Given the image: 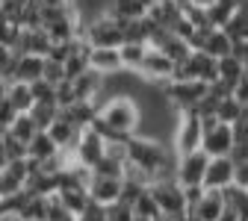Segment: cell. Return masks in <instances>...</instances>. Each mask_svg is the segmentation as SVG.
<instances>
[{
  "mask_svg": "<svg viewBox=\"0 0 248 221\" xmlns=\"http://www.w3.org/2000/svg\"><path fill=\"white\" fill-rule=\"evenodd\" d=\"M0 6H3V0H0Z\"/></svg>",
  "mask_w": 248,
  "mask_h": 221,
  "instance_id": "obj_34",
  "label": "cell"
},
{
  "mask_svg": "<svg viewBox=\"0 0 248 221\" xmlns=\"http://www.w3.org/2000/svg\"><path fill=\"white\" fill-rule=\"evenodd\" d=\"M104 153H107V142H104L95 130H92V127H86V130H80V136H77L71 153H65V156H68L74 165L92 171V168L104 160Z\"/></svg>",
  "mask_w": 248,
  "mask_h": 221,
  "instance_id": "obj_4",
  "label": "cell"
},
{
  "mask_svg": "<svg viewBox=\"0 0 248 221\" xmlns=\"http://www.w3.org/2000/svg\"><path fill=\"white\" fill-rule=\"evenodd\" d=\"M148 53V44H139V42H124L118 47V59H121V71H139L142 59Z\"/></svg>",
  "mask_w": 248,
  "mask_h": 221,
  "instance_id": "obj_23",
  "label": "cell"
},
{
  "mask_svg": "<svg viewBox=\"0 0 248 221\" xmlns=\"http://www.w3.org/2000/svg\"><path fill=\"white\" fill-rule=\"evenodd\" d=\"M45 133H47V139L53 142V147H56L59 153H71V147H74V142H77V136H80V127H74V124L59 112Z\"/></svg>",
  "mask_w": 248,
  "mask_h": 221,
  "instance_id": "obj_14",
  "label": "cell"
},
{
  "mask_svg": "<svg viewBox=\"0 0 248 221\" xmlns=\"http://www.w3.org/2000/svg\"><path fill=\"white\" fill-rule=\"evenodd\" d=\"M219 29L228 36V42H231V44H236V42H248V6H245V3H242V6H236V9H233V15H231Z\"/></svg>",
  "mask_w": 248,
  "mask_h": 221,
  "instance_id": "obj_19",
  "label": "cell"
},
{
  "mask_svg": "<svg viewBox=\"0 0 248 221\" xmlns=\"http://www.w3.org/2000/svg\"><path fill=\"white\" fill-rule=\"evenodd\" d=\"M130 209H133V215L136 218H148V221H154V218H160V209H157V204H154V198L148 195V189L130 204Z\"/></svg>",
  "mask_w": 248,
  "mask_h": 221,
  "instance_id": "obj_27",
  "label": "cell"
},
{
  "mask_svg": "<svg viewBox=\"0 0 248 221\" xmlns=\"http://www.w3.org/2000/svg\"><path fill=\"white\" fill-rule=\"evenodd\" d=\"M204 94H207V86L204 83H195V80H169V83H163V98L177 112L195 109L201 103Z\"/></svg>",
  "mask_w": 248,
  "mask_h": 221,
  "instance_id": "obj_2",
  "label": "cell"
},
{
  "mask_svg": "<svg viewBox=\"0 0 248 221\" xmlns=\"http://www.w3.org/2000/svg\"><path fill=\"white\" fill-rule=\"evenodd\" d=\"M148 195L154 198L160 215H169V218H180L186 215V201H183V189L171 180H151L148 183Z\"/></svg>",
  "mask_w": 248,
  "mask_h": 221,
  "instance_id": "obj_3",
  "label": "cell"
},
{
  "mask_svg": "<svg viewBox=\"0 0 248 221\" xmlns=\"http://www.w3.org/2000/svg\"><path fill=\"white\" fill-rule=\"evenodd\" d=\"M65 9L71 12V18L77 21V27L83 29L86 24L98 21V18H107L109 9H112V0H68Z\"/></svg>",
  "mask_w": 248,
  "mask_h": 221,
  "instance_id": "obj_11",
  "label": "cell"
},
{
  "mask_svg": "<svg viewBox=\"0 0 248 221\" xmlns=\"http://www.w3.org/2000/svg\"><path fill=\"white\" fill-rule=\"evenodd\" d=\"M27 115H30V121L36 124V130H42V133H45L50 124H53V118L59 115V109H56L53 103H33Z\"/></svg>",
  "mask_w": 248,
  "mask_h": 221,
  "instance_id": "obj_26",
  "label": "cell"
},
{
  "mask_svg": "<svg viewBox=\"0 0 248 221\" xmlns=\"http://www.w3.org/2000/svg\"><path fill=\"white\" fill-rule=\"evenodd\" d=\"M201 53H207L210 59H222V56H231V42L222 29H207L201 36V44H198Z\"/></svg>",
  "mask_w": 248,
  "mask_h": 221,
  "instance_id": "obj_20",
  "label": "cell"
},
{
  "mask_svg": "<svg viewBox=\"0 0 248 221\" xmlns=\"http://www.w3.org/2000/svg\"><path fill=\"white\" fill-rule=\"evenodd\" d=\"M89 71H95L101 77H112L121 71V59H118V47H89Z\"/></svg>",
  "mask_w": 248,
  "mask_h": 221,
  "instance_id": "obj_16",
  "label": "cell"
},
{
  "mask_svg": "<svg viewBox=\"0 0 248 221\" xmlns=\"http://www.w3.org/2000/svg\"><path fill=\"white\" fill-rule=\"evenodd\" d=\"M242 80H248V65H242L233 56H222L216 59V83H222L225 88H236Z\"/></svg>",
  "mask_w": 248,
  "mask_h": 221,
  "instance_id": "obj_17",
  "label": "cell"
},
{
  "mask_svg": "<svg viewBox=\"0 0 248 221\" xmlns=\"http://www.w3.org/2000/svg\"><path fill=\"white\" fill-rule=\"evenodd\" d=\"M174 153L183 156V153H195L201 150V136H204V127H201V118L189 109V112H177V121H174Z\"/></svg>",
  "mask_w": 248,
  "mask_h": 221,
  "instance_id": "obj_5",
  "label": "cell"
},
{
  "mask_svg": "<svg viewBox=\"0 0 248 221\" xmlns=\"http://www.w3.org/2000/svg\"><path fill=\"white\" fill-rule=\"evenodd\" d=\"M50 50V39L42 27H21L18 29V39H15V47L12 53H24V56H47Z\"/></svg>",
  "mask_w": 248,
  "mask_h": 221,
  "instance_id": "obj_10",
  "label": "cell"
},
{
  "mask_svg": "<svg viewBox=\"0 0 248 221\" xmlns=\"http://www.w3.org/2000/svg\"><path fill=\"white\" fill-rule=\"evenodd\" d=\"M104 218L107 221H133V209H130V204L115 201V204L104 206Z\"/></svg>",
  "mask_w": 248,
  "mask_h": 221,
  "instance_id": "obj_28",
  "label": "cell"
},
{
  "mask_svg": "<svg viewBox=\"0 0 248 221\" xmlns=\"http://www.w3.org/2000/svg\"><path fill=\"white\" fill-rule=\"evenodd\" d=\"M42 80L47 83V86H59L62 80H65V74H62V65H59V62H53V59H45L42 62Z\"/></svg>",
  "mask_w": 248,
  "mask_h": 221,
  "instance_id": "obj_29",
  "label": "cell"
},
{
  "mask_svg": "<svg viewBox=\"0 0 248 221\" xmlns=\"http://www.w3.org/2000/svg\"><path fill=\"white\" fill-rule=\"evenodd\" d=\"M195 221H219V215L225 212V201H222V192H216V189H204L201 198L186 209Z\"/></svg>",
  "mask_w": 248,
  "mask_h": 221,
  "instance_id": "obj_15",
  "label": "cell"
},
{
  "mask_svg": "<svg viewBox=\"0 0 248 221\" xmlns=\"http://www.w3.org/2000/svg\"><path fill=\"white\" fill-rule=\"evenodd\" d=\"M233 162L228 156H216V160L207 162V171H204V180H201V189H216V192H222V189L233 186Z\"/></svg>",
  "mask_w": 248,
  "mask_h": 221,
  "instance_id": "obj_12",
  "label": "cell"
},
{
  "mask_svg": "<svg viewBox=\"0 0 248 221\" xmlns=\"http://www.w3.org/2000/svg\"><path fill=\"white\" fill-rule=\"evenodd\" d=\"M151 3H160V0H151Z\"/></svg>",
  "mask_w": 248,
  "mask_h": 221,
  "instance_id": "obj_33",
  "label": "cell"
},
{
  "mask_svg": "<svg viewBox=\"0 0 248 221\" xmlns=\"http://www.w3.org/2000/svg\"><path fill=\"white\" fill-rule=\"evenodd\" d=\"M213 6H216V0H186L183 3V9H198V12H207Z\"/></svg>",
  "mask_w": 248,
  "mask_h": 221,
  "instance_id": "obj_31",
  "label": "cell"
},
{
  "mask_svg": "<svg viewBox=\"0 0 248 221\" xmlns=\"http://www.w3.org/2000/svg\"><path fill=\"white\" fill-rule=\"evenodd\" d=\"M242 115H248V106H242L239 101H233V94H228V98H222L219 103H216V121L219 124H236Z\"/></svg>",
  "mask_w": 248,
  "mask_h": 221,
  "instance_id": "obj_24",
  "label": "cell"
},
{
  "mask_svg": "<svg viewBox=\"0 0 248 221\" xmlns=\"http://www.w3.org/2000/svg\"><path fill=\"white\" fill-rule=\"evenodd\" d=\"M45 221H74V215L50 195L47 198V206H45Z\"/></svg>",
  "mask_w": 248,
  "mask_h": 221,
  "instance_id": "obj_30",
  "label": "cell"
},
{
  "mask_svg": "<svg viewBox=\"0 0 248 221\" xmlns=\"http://www.w3.org/2000/svg\"><path fill=\"white\" fill-rule=\"evenodd\" d=\"M98 121L115 136H133L142 127V109L130 94H115L104 106H98Z\"/></svg>",
  "mask_w": 248,
  "mask_h": 221,
  "instance_id": "obj_1",
  "label": "cell"
},
{
  "mask_svg": "<svg viewBox=\"0 0 248 221\" xmlns=\"http://www.w3.org/2000/svg\"><path fill=\"white\" fill-rule=\"evenodd\" d=\"M219 221H239V215H236V212H231V209H225V212L219 215Z\"/></svg>",
  "mask_w": 248,
  "mask_h": 221,
  "instance_id": "obj_32",
  "label": "cell"
},
{
  "mask_svg": "<svg viewBox=\"0 0 248 221\" xmlns=\"http://www.w3.org/2000/svg\"><path fill=\"white\" fill-rule=\"evenodd\" d=\"M207 162H210V156H204L201 150L177 156V162H174V183H177L180 189L201 186V180H204V171H207Z\"/></svg>",
  "mask_w": 248,
  "mask_h": 221,
  "instance_id": "obj_7",
  "label": "cell"
},
{
  "mask_svg": "<svg viewBox=\"0 0 248 221\" xmlns=\"http://www.w3.org/2000/svg\"><path fill=\"white\" fill-rule=\"evenodd\" d=\"M6 103L12 106L15 115H24L33 106V91L27 83H6Z\"/></svg>",
  "mask_w": 248,
  "mask_h": 221,
  "instance_id": "obj_22",
  "label": "cell"
},
{
  "mask_svg": "<svg viewBox=\"0 0 248 221\" xmlns=\"http://www.w3.org/2000/svg\"><path fill=\"white\" fill-rule=\"evenodd\" d=\"M42 62H45V56H24V53H15L9 83H27V86H30V83L42 80Z\"/></svg>",
  "mask_w": 248,
  "mask_h": 221,
  "instance_id": "obj_18",
  "label": "cell"
},
{
  "mask_svg": "<svg viewBox=\"0 0 248 221\" xmlns=\"http://www.w3.org/2000/svg\"><path fill=\"white\" fill-rule=\"evenodd\" d=\"M86 195L92 204L109 206L121 198V177H104V174H89L86 180Z\"/></svg>",
  "mask_w": 248,
  "mask_h": 221,
  "instance_id": "obj_8",
  "label": "cell"
},
{
  "mask_svg": "<svg viewBox=\"0 0 248 221\" xmlns=\"http://www.w3.org/2000/svg\"><path fill=\"white\" fill-rule=\"evenodd\" d=\"M6 133H9V136H12L15 142H21V145L27 147V142L33 139L36 133H42V130H36V124L30 121V115L24 112V115H15V121L9 124V130H6Z\"/></svg>",
  "mask_w": 248,
  "mask_h": 221,
  "instance_id": "obj_25",
  "label": "cell"
},
{
  "mask_svg": "<svg viewBox=\"0 0 248 221\" xmlns=\"http://www.w3.org/2000/svg\"><path fill=\"white\" fill-rule=\"evenodd\" d=\"M139 74H145V77L154 80V83H169V80H174V62H171L169 56H163L160 50L148 47L142 65H139Z\"/></svg>",
  "mask_w": 248,
  "mask_h": 221,
  "instance_id": "obj_13",
  "label": "cell"
},
{
  "mask_svg": "<svg viewBox=\"0 0 248 221\" xmlns=\"http://www.w3.org/2000/svg\"><path fill=\"white\" fill-rule=\"evenodd\" d=\"M231 147H233V136H231L228 124L216 121L213 127L204 130V136H201V153L204 156H210V160H216V156H228Z\"/></svg>",
  "mask_w": 248,
  "mask_h": 221,
  "instance_id": "obj_9",
  "label": "cell"
},
{
  "mask_svg": "<svg viewBox=\"0 0 248 221\" xmlns=\"http://www.w3.org/2000/svg\"><path fill=\"white\" fill-rule=\"evenodd\" d=\"M80 39L89 44V47H121L124 44V36H121V24L115 18H98L80 29Z\"/></svg>",
  "mask_w": 248,
  "mask_h": 221,
  "instance_id": "obj_6",
  "label": "cell"
},
{
  "mask_svg": "<svg viewBox=\"0 0 248 221\" xmlns=\"http://www.w3.org/2000/svg\"><path fill=\"white\" fill-rule=\"evenodd\" d=\"M59 150L53 147V142L47 139V133H36L33 139L27 142V156L24 160H30L33 165H39V162H45V160H53Z\"/></svg>",
  "mask_w": 248,
  "mask_h": 221,
  "instance_id": "obj_21",
  "label": "cell"
}]
</instances>
